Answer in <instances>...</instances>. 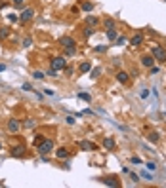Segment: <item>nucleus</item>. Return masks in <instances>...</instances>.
Returning <instances> with one entry per match:
<instances>
[{
  "label": "nucleus",
  "instance_id": "27",
  "mask_svg": "<svg viewBox=\"0 0 166 188\" xmlns=\"http://www.w3.org/2000/svg\"><path fill=\"white\" fill-rule=\"evenodd\" d=\"M79 97H80V99H84V101H88V103L92 101V95H88V93H84V91H80V93H79Z\"/></svg>",
  "mask_w": 166,
  "mask_h": 188
},
{
  "label": "nucleus",
  "instance_id": "38",
  "mask_svg": "<svg viewBox=\"0 0 166 188\" xmlns=\"http://www.w3.org/2000/svg\"><path fill=\"white\" fill-rule=\"evenodd\" d=\"M128 175H130V177H132V181H134V182H138V181H139V177H138L136 173H128Z\"/></svg>",
  "mask_w": 166,
  "mask_h": 188
},
{
  "label": "nucleus",
  "instance_id": "33",
  "mask_svg": "<svg viewBox=\"0 0 166 188\" xmlns=\"http://www.w3.org/2000/svg\"><path fill=\"white\" fill-rule=\"evenodd\" d=\"M31 44H33V38H25V40H23V46H25V48H29Z\"/></svg>",
  "mask_w": 166,
  "mask_h": 188
},
{
  "label": "nucleus",
  "instance_id": "20",
  "mask_svg": "<svg viewBox=\"0 0 166 188\" xmlns=\"http://www.w3.org/2000/svg\"><path fill=\"white\" fill-rule=\"evenodd\" d=\"M82 10H84V12H92V10H94V4H92V2H84V4H82Z\"/></svg>",
  "mask_w": 166,
  "mask_h": 188
},
{
  "label": "nucleus",
  "instance_id": "37",
  "mask_svg": "<svg viewBox=\"0 0 166 188\" xmlns=\"http://www.w3.org/2000/svg\"><path fill=\"white\" fill-rule=\"evenodd\" d=\"M65 120H67V124H69V125H73V124H75V118H73V116H67Z\"/></svg>",
  "mask_w": 166,
  "mask_h": 188
},
{
  "label": "nucleus",
  "instance_id": "30",
  "mask_svg": "<svg viewBox=\"0 0 166 188\" xmlns=\"http://www.w3.org/2000/svg\"><path fill=\"white\" fill-rule=\"evenodd\" d=\"M92 34H94V27H86L84 29V36L88 38V36H92Z\"/></svg>",
  "mask_w": 166,
  "mask_h": 188
},
{
  "label": "nucleus",
  "instance_id": "10",
  "mask_svg": "<svg viewBox=\"0 0 166 188\" xmlns=\"http://www.w3.org/2000/svg\"><path fill=\"white\" fill-rule=\"evenodd\" d=\"M141 65L147 67V69H149V67H153V65H155V57H153V55H143V57H141Z\"/></svg>",
  "mask_w": 166,
  "mask_h": 188
},
{
  "label": "nucleus",
  "instance_id": "34",
  "mask_svg": "<svg viewBox=\"0 0 166 188\" xmlns=\"http://www.w3.org/2000/svg\"><path fill=\"white\" fill-rule=\"evenodd\" d=\"M139 95H141V99H147V97H149V90H141Z\"/></svg>",
  "mask_w": 166,
  "mask_h": 188
},
{
  "label": "nucleus",
  "instance_id": "24",
  "mask_svg": "<svg viewBox=\"0 0 166 188\" xmlns=\"http://www.w3.org/2000/svg\"><path fill=\"white\" fill-rule=\"evenodd\" d=\"M107 38H109V40H115V38H117V30H115V29L107 30Z\"/></svg>",
  "mask_w": 166,
  "mask_h": 188
},
{
  "label": "nucleus",
  "instance_id": "39",
  "mask_svg": "<svg viewBox=\"0 0 166 188\" xmlns=\"http://www.w3.org/2000/svg\"><path fill=\"white\" fill-rule=\"evenodd\" d=\"M23 2H25V0H13V4H15L17 8H19V6H23Z\"/></svg>",
  "mask_w": 166,
  "mask_h": 188
},
{
  "label": "nucleus",
  "instance_id": "6",
  "mask_svg": "<svg viewBox=\"0 0 166 188\" xmlns=\"http://www.w3.org/2000/svg\"><path fill=\"white\" fill-rule=\"evenodd\" d=\"M25 152H27V150H25L23 144H17V146H13V148H12V156H13V158H23Z\"/></svg>",
  "mask_w": 166,
  "mask_h": 188
},
{
  "label": "nucleus",
  "instance_id": "18",
  "mask_svg": "<svg viewBox=\"0 0 166 188\" xmlns=\"http://www.w3.org/2000/svg\"><path fill=\"white\" fill-rule=\"evenodd\" d=\"M147 139L151 141V143H159V133L157 131H151V133L147 135Z\"/></svg>",
  "mask_w": 166,
  "mask_h": 188
},
{
  "label": "nucleus",
  "instance_id": "23",
  "mask_svg": "<svg viewBox=\"0 0 166 188\" xmlns=\"http://www.w3.org/2000/svg\"><path fill=\"white\" fill-rule=\"evenodd\" d=\"M23 125H25L27 129H31V127H34V125H36V122H34V120H25Z\"/></svg>",
  "mask_w": 166,
  "mask_h": 188
},
{
  "label": "nucleus",
  "instance_id": "32",
  "mask_svg": "<svg viewBox=\"0 0 166 188\" xmlns=\"http://www.w3.org/2000/svg\"><path fill=\"white\" fill-rule=\"evenodd\" d=\"M159 70H160V69H159V67H155V65L149 67V74H159Z\"/></svg>",
  "mask_w": 166,
  "mask_h": 188
},
{
  "label": "nucleus",
  "instance_id": "15",
  "mask_svg": "<svg viewBox=\"0 0 166 188\" xmlns=\"http://www.w3.org/2000/svg\"><path fill=\"white\" fill-rule=\"evenodd\" d=\"M141 42H143V34H136V36L130 40V44H132V46H141Z\"/></svg>",
  "mask_w": 166,
  "mask_h": 188
},
{
  "label": "nucleus",
  "instance_id": "43",
  "mask_svg": "<svg viewBox=\"0 0 166 188\" xmlns=\"http://www.w3.org/2000/svg\"><path fill=\"white\" fill-rule=\"evenodd\" d=\"M164 2H166V0H164Z\"/></svg>",
  "mask_w": 166,
  "mask_h": 188
},
{
  "label": "nucleus",
  "instance_id": "28",
  "mask_svg": "<svg viewBox=\"0 0 166 188\" xmlns=\"http://www.w3.org/2000/svg\"><path fill=\"white\" fill-rule=\"evenodd\" d=\"M94 51H96V53H103V51H107V46H96Z\"/></svg>",
  "mask_w": 166,
  "mask_h": 188
},
{
  "label": "nucleus",
  "instance_id": "36",
  "mask_svg": "<svg viewBox=\"0 0 166 188\" xmlns=\"http://www.w3.org/2000/svg\"><path fill=\"white\" fill-rule=\"evenodd\" d=\"M8 19L12 21V23H15V21H17L19 17H17V15H13V13H10V15H8Z\"/></svg>",
  "mask_w": 166,
  "mask_h": 188
},
{
  "label": "nucleus",
  "instance_id": "13",
  "mask_svg": "<svg viewBox=\"0 0 166 188\" xmlns=\"http://www.w3.org/2000/svg\"><path fill=\"white\" fill-rule=\"evenodd\" d=\"M128 78H130V76H128V72H124V70L117 72V80L120 82V84H126V82H128Z\"/></svg>",
  "mask_w": 166,
  "mask_h": 188
},
{
  "label": "nucleus",
  "instance_id": "8",
  "mask_svg": "<svg viewBox=\"0 0 166 188\" xmlns=\"http://www.w3.org/2000/svg\"><path fill=\"white\" fill-rule=\"evenodd\" d=\"M103 184H107V186H113V188H117L118 186V181L115 179V177H103V179H99Z\"/></svg>",
  "mask_w": 166,
  "mask_h": 188
},
{
  "label": "nucleus",
  "instance_id": "5",
  "mask_svg": "<svg viewBox=\"0 0 166 188\" xmlns=\"http://www.w3.org/2000/svg\"><path fill=\"white\" fill-rule=\"evenodd\" d=\"M19 127H21L19 120H15V118L8 120V131H10V133H17V131H19Z\"/></svg>",
  "mask_w": 166,
  "mask_h": 188
},
{
  "label": "nucleus",
  "instance_id": "16",
  "mask_svg": "<svg viewBox=\"0 0 166 188\" xmlns=\"http://www.w3.org/2000/svg\"><path fill=\"white\" fill-rule=\"evenodd\" d=\"M103 27H105V30H111V29H115V21H113L111 17L103 21Z\"/></svg>",
  "mask_w": 166,
  "mask_h": 188
},
{
  "label": "nucleus",
  "instance_id": "42",
  "mask_svg": "<svg viewBox=\"0 0 166 188\" xmlns=\"http://www.w3.org/2000/svg\"><path fill=\"white\" fill-rule=\"evenodd\" d=\"M0 150H2V143H0Z\"/></svg>",
  "mask_w": 166,
  "mask_h": 188
},
{
  "label": "nucleus",
  "instance_id": "11",
  "mask_svg": "<svg viewBox=\"0 0 166 188\" xmlns=\"http://www.w3.org/2000/svg\"><path fill=\"white\" fill-rule=\"evenodd\" d=\"M103 148H107V150H115L117 148V143L113 141L111 137H107V139H103Z\"/></svg>",
  "mask_w": 166,
  "mask_h": 188
},
{
  "label": "nucleus",
  "instance_id": "25",
  "mask_svg": "<svg viewBox=\"0 0 166 188\" xmlns=\"http://www.w3.org/2000/svg\"><path fill=\"white\" fill-rule=\"evenodd\" d=\"M33 76L36 78V80H44V72H42V70H34Z\"/></svg>",
  "mask_w": 166,
  "mask_h": 188
},
{
  "label": "nucleus",
  "instance_id": "14",
  "mask_svg": "<svg viewBox=\"0 0 166 188\" xmlns=\"http://www.w3.org/2000/svg\"><path fill=\"white\" fill-rule=\"evenodd\" d=\"M86 23H88V27H96V25L99 23V19H97L96 15H88V17H86Z\"/></svg>",
  "mask_w": 166,
  "mask_h": 188
},
{
  "label": "nucleus",
  "instance_id": "12",
  "mask_svg": "<svg viewBox=\"0 0 166 188\" xmlns=\"http://www.w3.org/2000/svg\"><path fill=\"white\" fill-rule=\"evenodd\" d=\"M55 158L67 160V158H69V152H67V148H58V150H55Z\"/></svg>",
  "mask_w": 166,
  "mask_h": 188
},
{
  "label": "nucleus",
  "instance_id": "7",
  "mask_svg": "<svg viewBox=\"0 0 166 188\" xmlns=\"http://www.w3.org/2000/svg\"><path fill=\"white\" fill-rule=\"evenodd\" d=\"M59 44L63 46V48H69V46H76V42L71 38V36H61L59 38Z\"/></svg>",
  "mask_w": 166,
  "mask_h": 188
},
{
  "label": "nucleus",
  "instance_id": "22",
  "mask_svg": "<svg viewBox=\"0 0 166 188\" xmlns=\"http://www.w3.org/2000/svg\"><path fill=\"white\" fill-rule=\"evenodd\" d=\"M65 53L67 55H75L76 53V46H69V48H65Z\"/></svg>",
  "mask_w": 166,
  "mask_h": 188
},
{
  "label": "nucleus",
  "instance_id": "40",
  "mask_svg": "<svg viewBox=\"0 0 166 188\" xmlns=\"http://www.w3.org/2000/svg\"><path fill=\"white\" fill-rule=\"evenodd\" d=\"M6 70V65H2V63H0V72H4Z\"/></svg>",
  "mask_w": 166,
  "mask_h": 188
},
{
  "label": "nucleus",
  "instance_id": "21",
  "mask_svg": "<svg viewBox=\"0 0 166 188\" xmlns=\"http://www.w3.org/2000/svg\"><path fill=\"white\" fill-rule=\"evenodd\" d=\"M8 34H10V29H8V27H2V29H0V38H8Z\"/></svg>",
  "mask_w": 166,
  "mask_h": 188
},
{
  "label": "nucleus",
  "instance_id": "3",
  "mask_svg": "<svg viewBox=\"0 0 166 188\" xmlns=\"http://www.w3.org/2000/svg\"><path fill=\"white\" fill-rule=\"evenodd\" d=\"M153 57L157 61H160V63H166V50L160 48V46H155L153 48Z\"/></svg>",
  "mask_w": 166,
  "mask_h": 188
},
{
  "label": "nucleus",
  "instance_id": "41",
  "mask_svg": "<svg viewBox=\"0 0 166 188\" xmlns=\"http://www.w3.org/2000/svg\"><path fill=\"white\" fill-rule=\"evenodd\" d=\"M0 186H4V182H2V181H0Z\"/></svg>",
  "mask_w": 166,
  "mask_h": 188
},
{
  "label": "nucleus",
  "instance_id": "9",
  "mask_svg": "<svg viewBox=\"0 0 166 188\" xmlns=\"http://www.w3.org/2000/svg\"><path fill=\"white\" fill-rule=\"evenodd\" d=\"M79 148L80 150H96V144L90 141H79Z\"/></svg>",
  "mask_w": 166,
  "mask_h": 188
},
{
  "label": "nucleus",
  "instance_id": "35",
  "mask_svg": "<svg viewBox=\"0 0 166 188\" xmlns=\"http://www.w3.org/2000/svg\"><path fill=\"white\" fill-rule=\"evenodd\" d=\"M23 90H25V91H34V90H33V86H31V84H23Z\"/></svg>",
  "mask_w": 166,
  "mask_h": 188
},
{
  "label": "nucleus",
  "instance_id": "29",
  "mask_svg": "<svg viewBox=\"0 0 166 188\" xmlns=\"http://www.w3.org/2000/svg\"><path fill=\"white\" fill-rule=\"evenodd\" d=\"M130 161H132V164H136V165H141V158H139V156H132Z\"/></svg>",
  "mask_w": 166,
  "mask_h": 188
},
{
  "label": "nucleus",
  "instance_id": "2",
  "mask_svg": "<svg viewBox=\"0 0 166 188\" xmlns=\"http://www.w3.org/2000/svg\"><path fill=\"white\" fill-rule=\"evenodd\" d=\"M65 65H67V61H65L63 55L61 57H52V69L54 70H63Z\"/></svg>",
  "mask_w": 166,
  "mask_h": 188
},
{
  "label": "nucleus",
  "instance_id": "1",
  "mask_svg": "<svg viewBox=\"0 0 166 188\" xmlns=\"http://www.w3.org/2000/svg\"><path fill=\"white\" fill-rule=\"evenodd\" d=\"M52 150H54V141L52 139H42L38 143V152L40 154H50Z\"/></svg>",
  "mask_w": 166,
  "mask_h": 188
},
{
  "label": "nucleus",
  "instance_id": "4",
  "mask_svg": "<svg viewBox=\"0 0 166 188\" xmlns=\"http://www.w3.org/2000/svg\"><path fill=\"white\" fill-rule=\"evenodd\" d=\"M33 17H34V10H33V8H25V10H23V13H21V17H19V19H21L23 23H29V21L33 19Z\"/></svg>",
  "mask_w": 166,
  "mask_h": 188
},
{
  "label": "nucleus",
  "instance_id": "31",
  "mask_svg": "<svg viewBox=\"0 0 166 188\" xmlns=\"http://www.w3.org/2000/svg\"><path fill=\"white\" fill-rule=\"evenodd\" d=\"M92 72V78H97V76H99L101 74V69H99V67H97V69H94V70H90Z\"/></svg>",
  "mask_w": 166,
  "mask_h": 188
},
{
  "label": "nucleus",
  "instance_id": "17",
  "mask_svg": "<svg viewBox=\"0 0 166 188\" xmlns=\"http://www.w3.org/2000/svg\"><path fill=\"white\" fill-rule=\"evenodd\" d=\"M115 42H117V46H124V44H128V38L126 36H117Z\"/></svg>",
  "mask_w": 166,
  "mask_h": 188
},
{
  "label": "nucleus",
  "instance_id": "19",
  "mask_svg": "<svg viewBox=\"0 0 166 188\" xmlns=\"http://www.w3.org/2000/svg\"><path fill=\"white\" fill-rule=\"evenodd\" d=\"M90 70H92L90 63H82V65H80V72H90Z\"/></svg>",
  "mask_w": 166,
  "mask_h": 188
},
{
  "label": "nucleus",
  "instance_id": "26",
  "mask_svg": "<svg viewBox=\"0 0 166 188\" xmlns=\"http://www.w3.org/2000/svg\"><path fill=\"white\" fill-rule=\"evenodd\" d=\"M145 167H147L149 171H157V164H155V161H147V164H145Z\"/></svg>",
  "mask_w": 166,
  "mask_h": 188
}]
</instances>
